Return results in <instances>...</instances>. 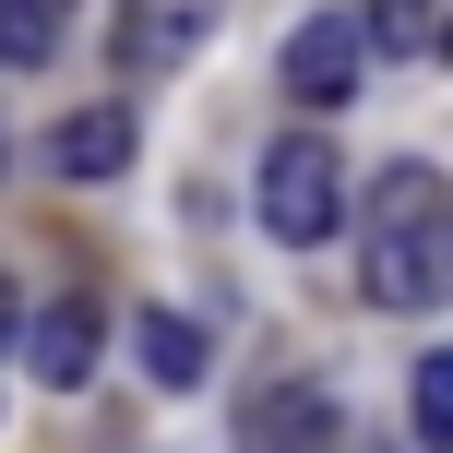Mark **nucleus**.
I'll use <instances>...</instances> for the list:
<instances>
[{
  "label": "nucleus",
  "instance_id": "obj_1",
  "mask_svg": "<svg viewBox=\"0 0 453 453\" xmlns=\"http://www.w3.org/2000/svg\"><path fill=\"white\" fill-rule=\"evenodd\" d=\"M358 287L370 311H441L453 298V180L441 167H382L358 203Z\"/></svg>",
  "mask_w": 453,
  "mask_h": 453
},
{
  "label": "nucleus",
  "instance_id": "obj_2",
  "mask_svg": "<svg viewBox=\"0 0 453 453\" xmlns=\"http://www.w3.org/2000/svg\"><path fill=\"white\" fill-rule=\"evenodd\" d=\"M334 226H346V156L322 132H287L263 156V239L274 250H322Z\"/></svg>",
  "mask_w": 453,
  "mask_h": 453
},
{
  "label": "nucleus",
  "instance_id": "obj_3",
  "mask_svg": "<svg viewBox=\"0 0 453 453\" xmlns=\"http://www.w3.org/2000/svg\"><path fill=\"white\" fill-rule=\"evenodd\" d=\"M358 60H370V24H358V12H298V24H287V60H274V72H287V96L322 119V108H346V96L370 84Z\"/></svg>",
  "mask_w": 453,
  "mask_h": 453
},
{
  "label": "nucleus",
  "instance_id": "obj_4",
  "mask_svg": "<svg viewBox=\"0 0 453 453\" xmlns=\"http://www.w3.org/2000/svg\"><path fill=\"white\" fill-rule=\"evenodd\" d=\"M215 36V0H119V72H180L191 48Z\"/></svg>",
  "mask_w": 453,
  "mask_h": 453
},
{
  "label": "nucleus",
  "instance_id": "obj_5",
  "mask_svg": "<svg viewBox=\"0 0 453 453\" xmlns=\"http://www.w3.org/2000/svg\"><path fill=\"white\" fill-rule=\"evenodd\" d=\"M96 346H108L96 298H48V311H36V334H24V370H36L48 394H84V382H96Z\"/></svg>",
  "mask_w": 453,
  "mask_h": 453
},
{
  "label": "nucleus",
  "instance_id": "obj_6",
  "mask_svg": "<svg viewBox=\"0 0 453 453\" xmlns=\"http://www.w3.org/2000/svg\"><path fill=\"white\" fill-rule=\"evenodd\" d=\"M239 453H334V394H322V382H274V394H250Z\"/></svg>",
  "mask_w": 453,
  "mask_h": 453
},
{
  "label": "nucleus",
  "instance_id": "obj_7",
  "mask_svg": "<svg viewBox=\"0 0 453 453\" xmlns=\"http://www.w3.org/2000/svg\"><path fill=\"white\" fill-rule=\"evenodd\" d=\"M48 167H60V180H119V167H132V108H72L60 132H48Z\"/></svg>",
  "mask_w": 453,
  "mask_h": 453
},
{
  "label": "nucleus",
  "instance_id": "obj_8",
  "mask_svg": "<svg viewBox=\"0 0 453 453\" xmlns=\"http://www.w3.org/2000/svg\"><path fill=\"white\" fill-rule=\"evenodd\" d=\"M132 346H143V370H156L167 394H191V382H203V322H180V311H143V322H132Z\"/></svg>",
  "mask_w": 453,
  "mask_h": 453
},
{
  "label": "nucleus",
  "instance_id": "obj_9",
  "mask_svg": "<svg viewBox=\"0 0 453 453\" xmlns=\"http://www.w3.org/2000/svg\"><path fill=\"white\" fill-rule=\"evenodd\" d=\"M60 48V0H0V72H36Z\"/></svg>",
  "mask_w": 453,
  "mask_h": 453
},
{
  "label": "nucleus",
  "instance_id": "obj_10",
  "mask_svg": "<svg viewBox=\"0 0 453 453\" xmlns=\"http://www.w3.org/2000/svg\"><path fill=\"white\" fill-rule=\"evenodd\" d=\"M358 24H370V48H430V36H453L441 0H358Z\"/></svg>",
  "mask_w": 453,
  "mask_h": 453
},
{
  "label": "nucleus",
  "instance_id": "obj_11",
  "mask_svg": "<svg viewBox=\"0 0 453 453\" xmlns=\"http://www.w3.org/2000/svg\"><path fill=\"white\" fill-rule=\"evenodd\" d=\"M418 453H453V346L418 358Z\"/></svg>",
  "mask_w": 453,
  "mask_h": 453
},
{
  "label": "nucleus",
  "instance_id": "obj_12",
  "mask_svg": "<svg viewBox=\"0 0 453 453\" xmlns=\"http://www.w3.org/2000/svg\"><path fill=\"white\" fill-rule=\"evenodd\" d=\"M24 334H36V311H24V287L0 274V358H24Z\"/></svg>",
  "mask_w": 453,
  "mask_h": 453
},
{
  "label": "nucleus",
  "instance_id": "obj_13",
  "mask_svg": "<svg viewBox=\"0 0 453 453\" xmlns=\"http://www.w3.org/2000/svg\"><path fill=\"white\" fill-rule=\"evenodd\" d=\"M441 48H453V36H441Z\"/></svg>",
  "mask_w": 453,
  "mask_h": 453
}]
</instances>
